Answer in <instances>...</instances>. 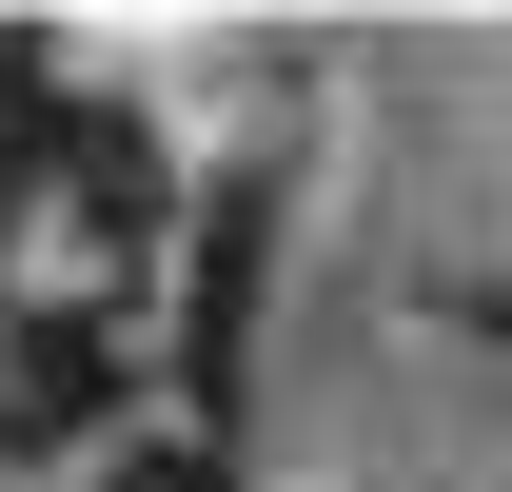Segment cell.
I'll use <instances>...</instances> for the list:
<instances>
[{
  "label": "cell",
  "instance_id": "6da1fadb",
  "mask_svg": "<svg viewBox=\"0 0 512 492\" xmlns=\"http://www.w3.org/2000/svg\"><path fill=\"white\" fill-rule=\"evenodd\" d=\"M119 394V315H20V355H0V433H79Z\"/></svg>",
  "mask_w": 512,
  "mask_h": 492
},
{
  "label": "cell",
  "instance_id": "7a4b0ae2",
  "mask_svg": "<svg viewBox=\"0 0 512 492\" xmlns=\"http://www.w3.org/2000/svg\"><path fill=\"white\" fill-rule=\"evenodd\" d=\"M197 473H217V453H138V492H197Z\"/></svg>",
  "mask_w": 512,
  "mask_h": 492
}]
</instances>
